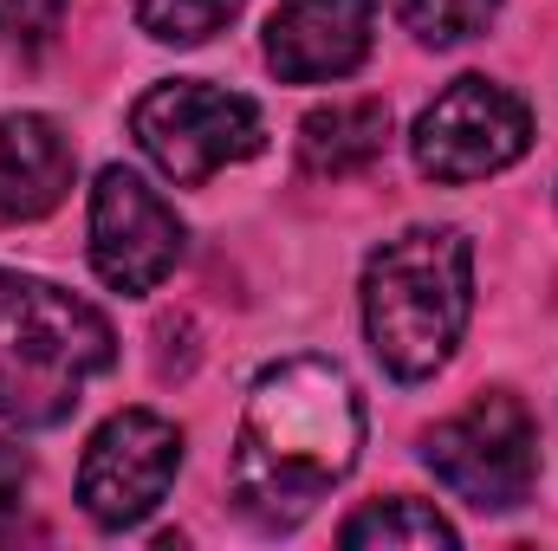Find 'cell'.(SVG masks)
<instances>
[{
  "label": "cell",
  "instance_id": "1",
  "mask_svg": "<svg viewBox=\"0 0 558 551\" xmlns=\"http://www.w3.org/2000/svg\"><path fill=\"white\" fill-rule=\"evenodd\" d=\"M357 448H364L357 383L331 357H286L260 370L247 396L228 461V493L247 526L292 532L357 467Z\"/></svg>",
  "mask_w": 558,
  "mask_h": 551
},
{
  "label": "cell",
  "instance_id": "2",
  "mask_svg": "<svg viewBox=\"0 0 558 551\" xmlns=\"http://www.w3.org/2000/svg\"><path fill=\"white\" fill-rule=\"evenodd\" d=\"M474 318V247L461 228H410L364 260V331L397 383L435 377Z\"/></svg>",
  "mask_w": 558,
  "mask_h": 551
},
{
  "label": "cell",
  "instance_id": "3",
  "mask_svg": "<svg viewBox=\"0 0 558 551\" xmlns=\"http://www.w3.org/2000/svg\"><path fill=\"white\" fill-rule=\"evenodd\" d=\"M118 364V338L98 305L33 273H0V415L52 428L85 403V383Z\"/></svg>",
  "mask_w": 558,
  "mask_h": 551
},
{
  "label": "cell",
  "instance_id": "4",
  "mask_svg": "<svg viewBox=\"0 0 558 551\" xmlns=\"http://www.w3.org/2000/svg\"><path fill=\"white\" fill-rule=\"evenodd\" d=\"M131 137L143 143V156L169 182L202 188L215 169L260 156L267 124H260V105L241 98V91H221V85H202V78H169V85L137 98Z\"/></svg>",
  "mask_w": 558,
  "mask_h": 551
},
{
  "label": "cell",
  "instance_id": "5",
  "mask_svg": "<svg viewBox=\"0 0 558 551\" xmlns=\"http://www.w3.org/2000/svg\"><path fill=\"white\" fill-rule=\"evenodd\" d=\"M422 461L468 506L513 513L533 493V480H539V428H533V415H526L520 396L487 390L461 415H448V421H435L422 434Z\"/></svg>",
  "mask_w": 558,
  "mask_h": 551
},
{
  "label": "cell",
  "instance_id": "6",
  "mask_svg": "<svg viewBox=\"0 0 558 551\" xmlns=\"http://www.w3.org/2000/svg\"><path fill=\"white\" fill-rule=\"evenodd\" d=\"M175 467H182V428L162 421L156 409H118L92 441H85V461H78V506L105 526V532H124L143 526L162 493L175 487Z\"/></svg>",
  "mask_w": 558,
  "mask_h": 551
},
{
  "label": "cell",
  "instance_id": "7",
  "mask_svg": "<svg viewBox=\"0 0 558 551\" xmlns=\"http://www.w3.org/2000/svg\"><path fill=\"white\" fill-rule=\"evenodd\" d=\"M526 143H533V118L507 85L454 78L416 118L410 149H416V169L435 182H481V175H500L507 162H520Z\"/></svg>",
  "mask_w": 558,
  "mask_h": 551
},
{
  "label": "cell",
  "instance_id": "8",
  "mask_svg": "<svg viewBox=\"0 0 558 551\" xmlns=\"http://www.w3.org/2000/svg\"><path fill=\"white\" fill-rule=\"evenodd\" d=\"M182 260L175 208L131 169H105L92 188V267L111 292H156Z\"/></svg>",
  "mask_w": 558,
  "mask_h": 551
},
{
  "label": "cell",
  "instance_id": "9",
  "mask_svg": "<svg viewBox=\"0 0 558 551\" xmlns=\"http://www.w3.org/2000/svg\"><path fill=\"white\" fill-rule=\"evenodd\" d=\"M377 0H286L267 20V65L286 85H325L364 65Z\"/></svg>",
  "mask_w": 558,
  "mask_h": 551
},
{
  "label": "cell",
  "instance_id": "10",
  "mask_svg": "<svg viewBox=\"0 0 558 551\" xmlns=\"http://www.w3.org/2000/svg\"><path fill=\"white\" fill-rule=\"evenodd\" d=\"M72 143L59 137L52 118L13 111L0 118V221H39L72 188Z\"/></svg>",
  "mask_w": 558,
  "mask_h": 551
},
{
  "label": "cell",
  "instance_id": "11",
  "mask_svg": "<svg viewBox=\"0 0 558 551\" xmlns=\"http://www.w3.org/2000/svg\"><path fill=\"white\" fill-rule=\"evenodd\" d=\"M390 149V105L384 98H344V105H318L299 124V169L305 175H357Z\"/></svg>",
  "mask_w": 558,
  "mask_h": 551
},
{
  "label": "cell",
  "instance_id": "12",
  "mask_svg": "<svg viewBox=\"0 0 558 551\" xmlns=\"http://www.w3.org/2000/svg\"><path fill=\"white\" fill-rule=\"evenodd\" d=\"M351 551L377 546V551H448L454 546V526L428 506V500H371L364 513L344 519L338 532Z\"/></svg>",
  "mask_w": 558,
  "mask_h": 551
},
{
  "label": "cell",
  "instance_id": "13",
  "mask_svg": "<svg viewBox=\"0 0 558 551\" xmlns=\"http://www.w3.org/2000/svg\"><path fill=\"white\" fill-rule=\"evenodd\" d=\"M234 13H241V0H137V26L162 46H202Z\"/></svg>",
  "mask_w": 558,
  "mask_h": 551
},
{
  "label": "cell",
  "instance_id": "14",
  "mask_svg": "<svg viewBox=\"0 0 558 551\" xmlns=\"http://www.w3.org/2000/svg\"><path fill=\"white\" fill-rule=\"evenodd\" d=\"M500 13V0H403V26L422 46H461L474 33H487Z\"/></svg>",
  "mask_w": 558,
  "mask_h": 551
},
{
  "label": "cell",
  "instance_id": "15",
  "mask_svg": "<svg viewBox=\"0 0 558 551\" xmlns=\"http://www.w3.org/2000/svg\"><path fill=\"white\" fill-rule=\"evenodd\" d=\"M7 13H13V39L26 52H46L59 20H65V0H7Z\"/></svg>",
  "mask_w": 558,
  "mask_h": 551
},
{
  "label": "cell",
  "instance_id": "16",
  "mask_svg": "<svg viewBox=\"0 0 558 551\" xmlns=\"http://www.w3.org/2000/svg\"><path fill=\"white\" fill-rule=\"evenodd\" d=\"M26 480H33V461H26V448L0 434V539H7V532H13V519H20Z\"/></svg>",
  "mask_w": 558,
  "mask_h": 551
}]
</instances>
